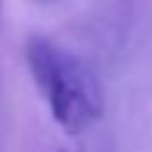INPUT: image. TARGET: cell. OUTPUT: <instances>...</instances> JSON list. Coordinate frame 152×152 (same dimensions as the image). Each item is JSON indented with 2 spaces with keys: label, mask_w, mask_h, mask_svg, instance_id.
Returning <instances> with one entry per match:
<instances>
[{
  "label": "cell",
  "mask_w": 152,
  "mask_h": 152,
  "mask_svg": "<svg viewBox=\"0 0 152 152\" xmlns=\"http://www.w3.org/2000/svg\"><path fill=\"white\" fill-rule=\"evenodd\" d=\"M26 62L55 121L71 135L90 128L102 114V90L86 62L45 38H31Z\"/></svg>",
  "instance_id": "cell-1"
}]
</instances>
